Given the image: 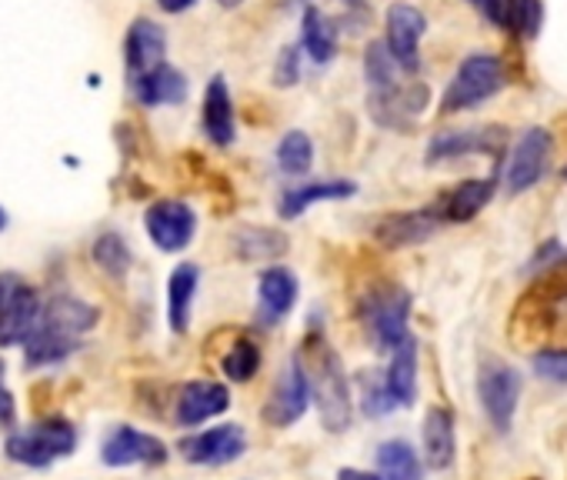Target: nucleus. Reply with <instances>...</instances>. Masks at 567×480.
Listing matches in <instances>:
<instances>
[{
    "mask_svg": "<svg viewBox=\"0 0 567 480\" xmlns=\"http://www.w3.org/2000/svg\"><path fill=\"white\" fill-rule=\"evenodd\" d=\"M295 354L305 367V377L311 387V404L318 407L324 430L344 434L354 420V400H351V377L344 371L341 354L328 344L324 331H318V327H308V334Z\"/></svg>",
    "mask_w": 567,
    "mask_h": 480,
    "instance_id": "nucleus-1",
    "label": "nucleus"
},
{
    "mask_svg": "<svg viewBox=\"0 0 567 480\" xmlns=\"http://www.w3.org/2000/svg\"><path fill=\"white\" fill-rule=\"evenodd\" d=\"M358 317L374 341L378 351H394L401 341L411 337V291L394 284V281H378L371 284L361 301H358Z\"/></svg>",
    "mask_w": 567,
    "mask_h": 480,
    "instance_id": "nucleus-2",
    "label": "nucleus"
},
{
    "mask_svg": "<svg viewBox=\"0 0 567 480\" xmlns=\"http://www.w3.org/2000/svg\"><path fill=\"white\" fill-rule=\"evenodd\" d=\"M78 450V427L68 417H44L34 420L24 430H14L4 444V453L14 463L24 467H51L54 460H64Z\"/></svg>",
    "mask_w": 567,
    "mask_h": 480,
    "instance_id": "nucleus-3",
    "label": "nucleus"
},
{
    "mask_svg": "<svg viewBox=\"0 0 567 480\" xmlns=\"http://www.w3.org/2000/svg\"><path fill=\"white\" fill-rule=\"evenodd\" d=\"M507 84L504 64L494 54H471L461 61V67L454 71L444 97H441V114H461L471 111L484 101H491L494 94H501Z\"/></svg>",
    "mask_w": 567,
    "mask_h": 480,
    "instance_id": "nucleus-4",
    "label": "nucleus"
},
{
    "mask_svg": "<svg viewBox=\"0 0 567 480\" xmlns=\"http://www.w3.org/2000/svg\"><path fill=\"white\" fill-rule=\"evenodd\" d=\"M477 397L497 434H507L520 400V371L501 357H484L477 367Z\"/></svg>",
    "mask_w": 567,
    "mask_h": 480,
    "instance_id": "nucleus-5",
    "label": "nucleus"
},
{
    "mask_svg": "<svg viewBox=\"0 0 567 480\" xmlns=\"http://www.w3.org/2000/svg\"><path fill=\"white\" fill-rule=\"evenodd\" d=\"M308 407H311V387H308V377H305L298 354H291L274 380V390L267 394V404L260 407V420L267 427L284 430V427L298 424L308 414Z\"/></svg>",
    "mask_w": 567,
    "mask_h": 480,
    "instance_id": "nucleus-6",
    "label": "nucleus"
},
{
    "mask_svg": "<svg viewBox=\"0 0 567 480\" xmlns=\"http://www.w3.org/2000/svg\"><path fill=\"white\" fill-rule=\"evenodd\" d=\"M167 444L131 424H114L101 440L104 467H161L167 463Z\"/></svg>",
    "mask_w": 567,
    "mask_h": 480,
    "instance_id": "nucleus-7",
    "label": "nucleus"
},
{
    "mask_svg": "<svg viewBox=\"0 0 567 480\" xmlns=\"http://www.w3.org/2000/svg\"><path fill=\"white\" fill-rule=\"evenodd\" d=\"M384 48L401 74L421 71V38L427 34V18L414 4H391L384 18Z\"/></svg>",
    "mask_w": 567,
    "mask_h": 480,
    "instance_id": "nucleus-8",
    "label": "nucleus"
},
{
    "mask_svg": "<svg viewBox=\"0 0 567 480\" xmlns=\"http://www.w3.org/2000/svg\"><path fill=\"white\" fill-rule=\"evenodd\" d=\"M144 230L154 240V248L164 254H181L190 248V240L197 233V213L184 200H154L144 213Z\"/></svg>",
    "mask_w": 567,
    "mask_h": 480,
    "instance_id": "nucleus-9",
    "label": "nucleus"
},
{
    "mask_svg": "<svg viewBox=\"0 0 567 480\" xmlns=\"http://www.w3.org/2000/svg\"><path fill=\"white\" fill-rule=\"evenodd\" d=\"M427 104H431V91L424 84H394L368 97L371 121L388 131H411L421 121Z\"/></svg>",
    "mask_w": 567,
    "mask_h": 480,
    "instance_id": "nucleus-10",
    "label": "nucleus"
},
{
    "mask_svg": "<svg viewBox=\"0 0 567 480\" xmlns=\"http://www.w3.org/2000/svg\"><path fill=\"white\" fill-rule=\"evenodd\" d=\"M550 150H554V140H550V131L544 127H527L511 157H507V174H504V184L511 194H520V190H530L544 174H547V164H550Z\"/></svg>",
    "mask_w": 567,
    "mask_h": 480,
    "instance_id": "nucleus-11",
    "label": "nucleus"
},
{
    "mask_svg": "<svg viewBox=\"0 0 567 480\" xmlns=\"http://www.w3.org/2000/svg\"><path fill=\"white\" fill-rule=\"evenodd\" d=\"M247 450V434L240 424H217L181 440V453L197 467H227Z\"/></svg>",
    "mask_w": 567,
    "mask_h": 480,
    "instance_id": "nucleus-12",
    "label": "nucleus"
},
{
    "mask_svg": "<svg viewBox=\"0 0 567 480\" xmlns=\"http://www.w3.org/2000/svg\"><path fill=\"white\" fill-rule=\"evenodd\" d=\"M298 294H301V284L295 278V271L280 268V264H270L260 271L257 278V311H254V321L260 327H277L280 321H288L295 304H298Z\"/></svg>",
    "mask_w": 567,
    "mask_h": 480,
    "instance_id": "nucleus-13",
    "label": "nucleus"
},
{
    "mask_svg": "<svg viewBox=\"0 0 567 480\" xmlns=\"http://www.w3.org/2000/svg\"><path fill=\"white\" fill-rule=\"evenodd\" d=\"M230 407V390L220 380H187L174 394L177 427H200Z\"/></svg>",
    "mask_w": 567,
    "mask_h": 480,
    "instance_id": "nucleus-14",
    "label": "nucleus"
},
{
    "mask_svg": "<svg viewBox=\"0 0 567 480\" xmlns=\"http://www.w3.org/2000/svg\"><path fill=\"white\" fill-rule=\"evenodd\" d=\"M441 227V217L434 207H421V210H394L384 213L374 223V240L388 251H401V248H414L424 244V240L434 237V230Z\"/></svg>",
    "mask_w": 567,
    "mask_h": 480,
    "instance_id": "nucleus-15",
    "label": "nucleus"
},
{
    "mask_svg": "<svg viewBox=\"0 0 567 480\" xmlns=\"http://www.w3.org/2000/svg\"><path fill=\"white\" fill-rule=\"evenodd\" d=\"M507 140L504 127H471V131H441L427 144V164L457 160L467 154H501Z\"/></svg>",
    "mask_w": 567,
    "mask_h": 480,
    "instance_id": "nucleus-16",
    "label": "nucleus"
},
{
    "mask_svg": "<svg viewBox=\"0 0 567 480\" xmlns=\"http://www.w3.org/2000/svg\"><path fill=\"white\" fill-rule=\"evenodd\" d=\"M41 311H44L41 294L24 281L4 304H0V347H21L34 334Z\"/></svg>",
    "mask_w": 567,
    "mask_h": 480,
    "instance_id": "nucleus-17",
    "label": "nucleus"
},
{
    "mask_svg": "<svg viewBox=\"0 0 567 480\" xmlns=\"http://www.w3.org/2000/svg\"><path fill=\"white\" fill-rule=\"evenodd\" d=\"M167 34L157 21L151 18H137L127 28L124 38V64H127V77H141L147 71H154L157 64H164L167 58Z\"/></svg>",
    "mask_w": 567,
    "mask_h": 480,
    "instance_id": "nucleus-18",
    "label": "nucleus"
},
{
    "mask_svg": "<svg viewBox=\"0 0 567 480\" xmlns=\"http://www.w3.org/2000/svg\"><path fill=\"white\" fill-rule=\"evenodd\" d=\"M131 94L141 107H177L187 101V77L174 64H157L154 71L131 77Z\"/></svg>",
    "mask_w": 567,
    "mask_h": 480,
    "instance_id": "nucleus-19",
    "label": "nucleus"
},
{
    "mask_svg": "<svg viewBox=\"0 0 567 480\" xmlns=\"http://www.w3.org/2000/svg\"><path fill=\"white\" fill-rule=\"evenodd\" d=\"M204 134L214 147H230L237 140V121H234V101L224 77H210L204 87V107H200Z\"/></svg>",
    "mask_w": 567,
    "mask_h": 480,
    "instance_id": "nucleus-20",
    "label": "nucleus"
},
{
    "mask_svg": "<svg viewBox=\"0 0 567 480\" xmlns=\"http://www.w3.org/2000/svg\"><path fill=\"white\" fill-rule=\"evenodd\" d=\"M494 187H497L494 177H474V180H464V184L451 187V190L434 204L441 223H467V220H474V217L491 204Z\"/></svg>",
    "mask_w": 567,
    "mask_h": 480,
    "instance_id": "nucleus-21",
    "label": "nucleus"
},
{
    "mask_svg": "<svg viewBox=\"0 0 567 480\" xmlns=\"http://www.w3.org/2000/svg\"><path fill=\"white\" fill-rule=\"evenodd\" d=\"M354 194H358L354 180H311V184H298V187H288V190L280 194L277 213L284 220H298L301 213H308L321 200H348Z\"/></svg>",
    "mask_w": 567,
    "mask_h": 480,
    "instance_id": "nucleus-22",
    "label": "nucleus"
},
{
    "mask_svg": "<svg viewBox=\"0 0 567 480\" xmlns=\"http://www.w3.org/2000/svg\"><path fill=\"white\" fill-rule=\"evenodd\" d=\"M421 440H424V460H427V467L431 470H447L454 463V453H457L454 414L447 407H431L424 414Z\"/></svg>",
    "mask_w": 567,
    "mask_h": 480,
    "instance_id": "nucleus-23",
    "label": "nucleus"
},
{
    "mask_svg": "<svg viewBox=\"0 0 567 480\" xmlns=\"http://www.w3.org/2000/svg\"><path fill=\"white\" fill-rule=\"evenodd\" d=\"M21 347H24V364L31 371H38V367H54V364H64L68 357H74L81 351V337H71V334L38 321L34 334Z\"/></svg>",
    "mask_w": 567,
    "mask_h": 480,
    "instance_id": "nucleus-24",
    "label": "nucleus"
},
{
    "mask_svg": "<svg viewBox=\"0 0 567 480\" xmlns=\"http://www.w3.org/2000/svg\"><path fill=\"white\" fill-rule=\"evenodd\" d=\"M41 321L51 324V327H58V331H64V334H71V337H84L87 331L97 327L101 311H97L91 301H81V298H74V294H54V298L44 304Z\"/></svg>",
    "mask_w": 567,
    "mask_h": 480,
    "instance_id": "nucleus-25",
    "label": "nucleus"
},
{
    "mask_svg": "<svg viewBox=\"0 0 567 480\" xmlns=\"http://www.w3.org/2000/svg\"><path fill=\"white\" fill-rule=\"evenodd\" d=\"M384 387L398 407L414 404V397H417V341H414V334L391 351V364L384 371Z\"/></svg>",
    "mask_w": 567,
    "mask_h": 480,
    "instance_id": "nucleus-26",
    "label": "nucleus"
},
{
    "mask_svg": "<svg viewBox=\"0 0 567 480\" xmlns=\"http://www.w3.org/2000/svg\"><path fill=\"white\" fill-rule=\"evenodd\" d=\"M234 254L247 264H274L288 254V237L274 227L247 223V227L234 230Z\"/></svg>",
    "mask_w": 567,
    "mask_h": 480,
    "instance_id": "nucleus-27",
    "label": "nucleus"
},
{
    "mask_svg": "<svg viewBox=\"0 0 567 480\" xmlns=\"http://www.w3.org/2000/svg\"><path fill=\"white\" fill-rule=\"evenodd\" d=\"M200 284L197 264H177L167 278V324L174 334H184L194 314V298Z\"/></svg>",
    "mask_w": 567,
    "mask_h": 480,
    "instance_id": "nucleus-28",
    "label": "nucleus"
},
{
    "mask_svg": "<svg viewBox=\"0 0 567 480\" xmlns=\"http://www.w3.org/2000/svg\"><path fill=\"white\" fill-rule=\"evenodd\" d=\"M301 48L315 64H331L338 58V24L321 8H305L301 18Z\"/></svg>",
    "mask_w": 567,
    "mask_h": 480,
    "instance_id": "nucleus-29",
    "label": "nucleus"
},
{
    "mask_svg": "<svg viewBox=\"0 0 567 480\" xmlns=\"http://www.w3.org/2000/svg\"><path fill=\"white\" fill-rule=\"evenodd\" d=\"M374 460H378V477L381 480H421L424 477L417 450L401 437H391V440L378 444Z\"/></svg>",
    "mask_w": 567,
    "mask_h": 480,
    "instance_id": "nucleus-30",
    "label": "nucleus"
},
{
    "mask_svg": "<svg viewBox=\"0 0 567 480\" xmlns=\"http://www.w3.org/2000/svg\"><path fill=\"white\" fill-rule=\"evenodd\" d=\"M274 160H277V170L284 177H305L315 167V144H311V137L305 131H288V134L280 137V144H277Z\"/></svg>",
    "mask_w": 567,
    "mask_h": 480,
    "instance_id": "nucleus-31",
    "label": "nucleus"
},
{
    "mask_svg": "<svg viewBox=\"0 0 567 480\" xmlns=\"http://www.w3.org/2000/svg\"><path fill=\"white\" fill-rule=\"evenodd\" d=\"M91 258H94V264H97L111 281H124L127 271H131V264H134V254H131V248H127V240H124L121 233H114V230H107V233H101V237L94 240Z\"/></svg>",
    "mask_w": 567,
    "mask_h": 480,
    "instance_id": "nucleus-32",
    "label": "nucleus"
},
{
    "mask_svg": "<svg viewBox=\"0 0 567 480\" xmlns=\"http://www.w3.org/2000/svg\"><path fill=\"white\" fill-rule=\"evenodd\" d=\"M540 24H544L540 0H501V24L497 28L530 41V38H537Z\"/></svg>",
    "mask_w": 567,
    "mask_h": 480,
    "instance_id": "nucleus-33",
    "label": "nucleus"
},
{
    "mask_svg": "<svg viewBox=\"0 0 567 480\" xmlns=\"http://www.w3.org/2000/svg\"><path fill=\"white\" fill-rule=\"evenodd\" d=\"M260 364H264L260 347H257L254 341H247V337L234 341V344H230V351L220 357V371H224V377H227V380H234V384H247V380H254V377H257V371H260Z\"/></svg>",
    "mask_w": 567,
    "mask_h": 480,
    "instance_id": "nucleus-34",
    "label": "nucleus"
},
{
    "mask_svg": "<svg viewBox=\"0 0 567 480\" xmlns=\"http://www.w3.org/2000/svg\"><path fill=\"white\" fill-rule=\"evenodd\" d=\"M398 64L391 61V54H388V48H384V41H371L368 44V54H364V77H368V87H371V94L374 91H388V87H394V84H401L398 81Z\"/></svg>",
    "mask_w": 567,
    "mask_h": 480,
    "instance_id": "nucleus-35",
    "label": "nucleus"
},
{
    "mask_svg": "<svg viewBox=\"0 0 567 480\" xmlns=\"http://www.w3.org/2000/svg\"><path fill=\"white\" fill-rule=\"evenodd\" d=\"M358 387H361V407L368 417H388L391 410H398V404L391 400V394L384 387V374L364 371L358 377Z\"/></svg>",
    "mask_w": 567,
    "mask_h": 480,
    "instance_id": "nucleus-36",
    "label": "nucleus"
},
{
    "mask_svg": "<svg viewBox=\"0 0 567 480\" xmlns=\"http://www.w3.org/2000/svg\"><path fill=\"white\" fill-rule=\"evenodd\" d=\"M534 374L550 384H567V347H544L534 354Z\"/></svg>",
    "mask_w": 567,
    "mask_h": 480,
    "instance_id": "nucleus-37",
    "label": "nucleus"
},
{
    "mask_svg": "<svg viewBox=\"0 0 567 480\" xmlns=\"http://www.w3.org/2000/svg\"><path fill=\"white\" fill-rule=\"evenodd\" d=\"M274 84L280 91L301 84V48L298 44H288L277 54V61H274Z\"/></svg>",
    "mask_w": 567,
    "mask_h": 480,
    "instance_id": "nucleus-38",
    "label": "nucleus"
},
{
    "mask_svg": "<svg viewBox=\"0 0 567 480\" xmlns=\"http://www.w3.org/2000/svg\"><path fill=\"white\" fill-rule=\"evenodd\" d=\"M4 374H8V364H4V357H0V424H4V427H14V424H18V400H14V394H11Z\"/></svg>",
    "mask_w": 567,
    "mask_h": 480,
    "instance_id": "nucleus-39",
    "label": "nucleus"
},
{
    "mask_svg": "<svg viewBox=\"0 0 567 480\" xmlns=\"http://www.w3.org/2000/svg\"><path fill=\"white\" fill-rule=\"evenodd\" d=\"M467 4H471V8H477V11H481L494 28L501 24V0H467Z\"/></svg>",
    "mask_w": 567,
    "mask_h": 480,
    "instance_id": "nucleus-40",
    "label": "nucleus"
},
{
    "mask_svg": "<svg viewBox=\"0 0 567 480\" xmlns=\"http://www.w3.org/2000/svg\"><path fill=\"white\" fill-rule=\"evenodd\" d=\"M157 4H161L164 14H184V11H190L197 4V0H157Z\"/></svg>",
    "mask_w": 567,
    "mask_h": 480,
    "instance_id": "nucleus-41",
    "label": "nucleus"
},
{
    "mask_svg": "<svg viewBox=\"0 0 567 480\" xmlns=\"http://www.w3.org/2000/svg\"><path fill=\"white\" fill-rule=\"evenodd\" d=\"M338 480H381L378 473H371V470H358V467H341L338 470Z\"/></svg>",
    "mask_w": 567,
    "mask_h": 480,
    "instance_id": "nucleus-42",
    "label": "nucleus"
},
{
    "mask_svg": "<svg viewBox=\"0 0 567 480\" xmlns=\"http://www.w3.org/2000/svg\"><path fill=\"white\" fill-rule=\"evenodd\" d=\"M217 4H220L224 11H234V8H240V4H244V0H217Z\"/></svg>",
    "mask_w": 567,
    "mask_h": 480,
    "instance_id": "nucleus-43",
    "label": "nucleus"
},
{
    "mask_svg": "<svg viewBox=\"0 0 567 480\" xmlns=\"http://www.w3.org/2000/svg\"><path fill=\"white\" fill-rule=\"evenodd\" d=\"M8 227V213H4V207H0V230Z\"/></svg>",
    "mask_w": 567,
    "mask_h": 480,
    "instance_id": "nucleus-44",
    "label": "nucleus"
},
{
    "mask_svg": "<svg viewBox=\"0 0 567 480\" xmlns=\"http://www.w3.org/2000/svg\"><path fill=\"white\" fill-rule=\"evenodd\" d=\"M348 8H364V0H344Z\"/></svg>",
    "mask_w": 567,
    "mask_h": 480,
    "instance_id": "nucleus-45",
    "label": "nucleus"
},
{
    "mask_svg": "<svg viewBox=\"0 0 567 480\" xmlns=\"http://www.w3.org/2000/svg\"><path fill=\"white\" fill-rule=\"evenodd\" d=\"M564 177H567V170H564Z\"/></svg>",
    "mask_w": 567,
    "mask_h": 480,
    "instance_id": "nucleus-46",
    "label": "nucleus"
}]
</instances>
